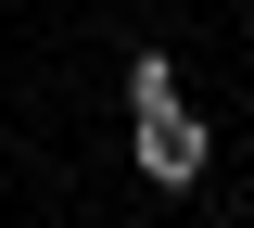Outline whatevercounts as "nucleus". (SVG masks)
Masks as SVG:
<instances>
[{
	"label": "nucleus",
	"mask_w": 254,
	"mask_h": 228,
	"mask_svg": "<svg viewBox=\"0 0 254 228\" xmlns=\"http://www.w3.org/2000/svg\"><path fill=\"white\" fill-rule=\"evenodd\" d=\"M127 101H140V114H165V101H178V64H165V51H140V64H127Z\"/></svg>",
	"instance_id": "nucleus-2"
},
{
	"label": "nucleus",
	"mask_w": 254,
	"mask_h": 228,
	"mask_svg": "<svg viewBox=\"0 0 254 228\" xmlns=\"http://www.w3.org/2000/svg\"><path fill=\"white\" fill-rule=\"evenodd\" d=\"M140 178H153V190H190V178H203V114H190V101L140 114Z\"/></svg>",
	"instance_id": "nucleus-1"
}]
</instances>
